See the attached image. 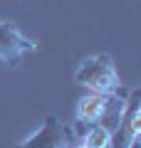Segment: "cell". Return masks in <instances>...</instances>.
Wrapping results in <instances>:
<instances>
[{"instance_id":"3957f363","label":"cell","mask_w":141,"mask_h":148,"mask_svg":"<svg viewBox=\"0 0 141 148\" xmlns=\"http://www.w3.org/2000/svg\"><path fill=\"white\" fill-rule=\"evenodd\" d=\"M74 143H77V131H74V126L59 121L57 116L50 114V116H45L42 126L37 128L30 138H25L22 143H17V146H12V148H72Z\"/></svg>"},{"instance_id":"8992f818","label":"cell","mask_w":141,"mask_h":148,"mask_svg":"<svg viewBox=\"0 0 141 148\" xmlns=\"http://www.w3.org/2000/svg\"><path fill=\"white\" fill-rule=\"evenodd\" d=\"M77 138L84 148H109L111 146V128L104 123H87V126H74Z\"/></svg>"},{"instance_id":"52a82bcc","label":"cell","mask_w":141,"mask_h":148,"mask_svg":"<svg viewBox=\"0 0 141 148\" xmlns=\"http://www.w3.org/2000/svg\"><path fill=\"white\" fill-rule=\"evenodd\" d=\"M129 148H139V138H136V141H134V143H131V146H129Z\"/></svg>"},{"instance_id":"ba28073f","label":"cell","mask_w":141,"mask_h":148,"mask_svg":"<svg viewBox=\"0 0 141 148\" xmlns=\"http://www.w3.org/2000/svg\"><path fill=\"white\" fill-rule=\"evenodd\" d=\"M72 148H84V146H82V143H74V146H72Z\"/></svg>"},{"instance_id":"5b68a950","label":"cell","mask_w":141,"mask_h":148,"mask_svg":"<svg viewBox=\"0 0 141 148\" xmlns=\"http://www.w3.org/2000/svg\"><path fill=\"white\" fill-rule=\"evenodd\" d=\"M40 45L30 37H25L12 20L0 22V59L10 67H15L27 52H37Z\"/></svg>"},{"instance_id":"6da1fadb","label":"cell","mask_w":141,"mask_h":148,"mask_svg":"<svg viewBox=\"0 0 141 148\" xmlns=\"http://www.w3.org/2000/svg\"><path fill=\"white\" fill-rule=\"evenodd\" d=\"M74 82L87 86V89H92V91H99V94L129 96V89L121 86L116 67L106 52H99V54H92V57L82 59L77 72H74Z\"/></svg>"},{"instance_id":"7a4b0ae2","label":"cell","mask_w":141,"mask_h":148,"mask_svg":"<svg viewBox=\"0 0 141 148\" xmlns=\"http://www.w3.org/2000/svg\"><path fill=\"white\" fill-rule=\"evenodd\" d=\"M124 104H126V96L92 91V94H87V96L79 99L77 114H74V123H79V126H87V123H104V126H109L111 131H114Z\"/></svg>"},{"instance_id":"277c9868","label":"cell","mask_w":141,"mask_h":148,"mask_svg":"<svg viewBox=\"0 0 141 148\" xmlns=\"http://www.w3.org/2000/svg\"><path fill=\"white\" fill-rule=\"evenodd\" d=\"M139 136H141V89H131L119 114V121L111 131L109 148H129Z\"/></svg>"}]
</instances>
